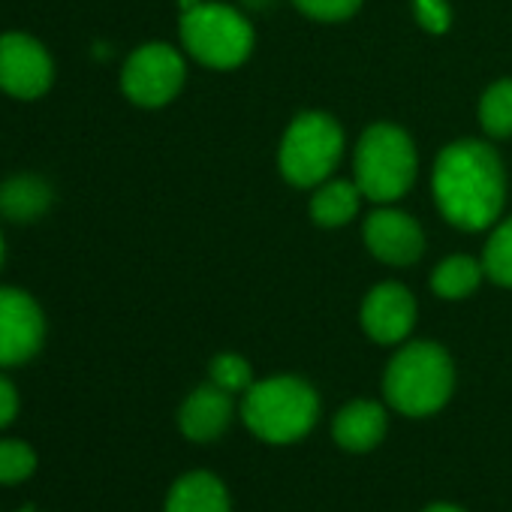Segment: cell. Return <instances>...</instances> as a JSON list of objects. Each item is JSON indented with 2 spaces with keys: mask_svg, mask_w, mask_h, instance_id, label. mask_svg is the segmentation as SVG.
Wrapping results in <instances>:
<instances>
[{
  "mask_svg": "<svg viewBox=\"0 0 512 512\" xmlns=\"http://www.w3.org/2000/svg\"><path fill=\"white\" fill-rule=\"evenodd\" d=\"M503 166L482 142L449 145L434 166V196L443 217L461 229H485L503 208Z\"/></svg>",
  "mask_w": 512,
  "mask_h": 512,
  "instance_id": "1",
  "label": "cell"
},
{
  "mask_svg": "<svg viewBox=\"0 0 512 512\" xmlns=\"http://www.w3.org/2000/svg\"><path fill=\"white\" fill-rule=\"evenodd\" d=\"M244 425L266 443L302 440L320 416L317 392L299 377H272L247 389Z\"/></svg>",
  "mask_w": 512,
  "mask_h": 512,
  "instance_id": "2",
  "label": "cell"
},
{
  "mask_svg": "<svg viewBox=\"0 0 512 512\" xmlns=\"http://www.w3.org/2000/svg\"><path fill=\"white\" fill-rule=\"evenodd\" d=\"M455 386L452 359L437 344H410L386 368L383 392L386 401L404 416L437 413Z\"/></svg>",
  "mask_w": 512,
  "mask_h": 512,
  "instance_id": "3",
  "label": "cell"
},
{
  "mask_svg": "<svg viewBox=\"0 0 512 512\" xmlns=\"http://www.w3.org/2000/svg\"><path fill=\"white\" fill-rule=\"evenodd\" d=\"M416 178V151L395 124H374L356 148V184L374 202H392Z\"/></svg>",
  "mask_w": 512,
  "mask_h": 512,
  "instance_id": "4",
  "label": "cell"
},
{
  "mask_svg": "<svg viewBox=\"0 0 512 512\" xmlns=\"http://www.w3.org/2000/svg\"><path fill=\"white\" fill-rule=\"evenodd\" d=\"M341 151H344V133L329 115L323 112L299 115L290 124L281 145V172L296 187H314L335 172Z\"/></svg>",
  "mask_w": 512,
  "mask_h": 512,
  "instance_id": "5",
  "label": "cell"
},
{
  "mask_svg": "<svg viewBox=\"0 0 512 512\" xmlns=\"http://www.w3.org/2000/svg\"><path fill=\"white\" fill-rule=\"evenodd\" d=\"M181 40L187 52L205 67H238L253 46L250 25L229 7L199 4L181 16Z\"/></svg>",
  "mask_w": 512,
  "mask_h": 512,
  "instance_id": "6",
  "label": "cell"
},
{
  "mask_svg": "<svg viewBox=\"0 0 512 512\" xmlns=\"http://www.w3.org/2000/svg\"><path fill=\"white\" fill-rule=\"evenodd\" d=\"M121 85L136 106H148V109L163 106L184 85V61L175 49L163 43L142 46L130 55Z\"/></svg>",
  "mask_w": 512,
  "mask_h": 512,
  "instance_id": "7",
  "label": "cell"
},
{
  "mask_svg": "<svg viewBox=\"0 0 512 512\" xmlns=\"http://www.w3.org/2000/svg\"><path fill=\"white\" fill-rule=\"evenodd\" d=\"M52 73V58L37 40L25 34L0 37V88L7 94L34 100L49 91Z\"/></svg>",
  "mask_w": 512,
  "mask_h": 512,
  "instance_id": "8",
  "label": "cell"
},
{
  "mask_svg": "<svg viewBox=\"0 0 512 512\" xmlns=\"http://www.w3.org/2000/svg\"><path fill=\"white\" fill-rule=\"evenodd\" d=\"M43 335L40 305L22 290H0V365H22L37 356Z\"/></svg>",
  "mask_w": 512,
  "mask_h": 512,
  "instance_id": "9",
  "label": "cell"
},
{
  "mask_svg": "<svg viewBox=\"0 0 512 512\" xmlns=\"http://www.w3.org/2000/svg\"><path fill=\"white\" fill-rule=\"evenodd\" d=\"M365 241L371 253L392 266H410L425 250V235L404 211H377L365 223Z\"/></svg>",
  "mask_w": 512,
  "mask_h": 512,
  "instance_id": "10",
  "label": "cell"
},
{
  "mask_svg": "<svg viewBox=\"0 0 512 512\" xmlns=\"http://www.w3.org/2000/svg\"><path fill=\"white\" fill-rule=\"evenodd\" d=\"M416 302L401 284H380L362 305V326L377 344H395L410 335Z\"/></svg>",
  "mask_w": 512,
  "mask_h": 512,
  "instance_id": "11",
  "label": "cell"
},
{
  "mask_svg": "<svg viewBox=\"0 0 512 512\" xmlns=\"http://www.w3.org/2000/svg\"><path fill=\"white\" fill-rule=\"evenodd\" d=\"M232 392L220 389L217 383L211 386H199L181 407L178 413V425L184 431V437L196 440V443H208L214 437H220L232 419Z\"/></svg>",
  "mask_w": 512,
  "mask_h": 512,
  "instance_id": "12",
  "label": "cell"
},
{
  "mask_svg": "<svg viewBox=\"0 0 512 512\" xmlns=\"http://www.w3.org/2000/svg\"><path fill=\"white\" fill-rule=\"evenodd\" d=\"M332 434L344 449L368 452L386 434V410L377 401H353L335 416Z\"/></svg>",
  "mask_w": 512,
  "mask_h": 512,
  "instance_id": "13",
  "label": "cell"
},
{
  "mask_svg": "<svg viewBox=\"0 0 512 512\" xmlns=\"http://www.w3.org/2000/svg\"><path fill=\"white\" fill-rule=\"evenodd\" d=\"M166 512H232V509H229L226 485L208 470H193L184 473L169 488Z\"/></svg>",
  "mask_w": 512,
  "mask_h": 512,
  "instance_id": "14",
  "label": "cell"
},
{
  "mask_svg": "<svg viewBox=\"0 0 512 512\" xmlns=\"http://www.w3.org/2000/svg\"><path fill=\"white\" fill-rule=\"evenodd\" d=\"M52 202V190L46 181L34 178V175H22V178H10L4 187H0V214L28 223L34 217H40Z\"/></svg>",
  "mask_w": 512,
  "mask_h": 512,
  "instance_id": "15",
  "label": "cell"
},
{
  "mask_svg": "<svg viewBox=\"0 0 512 512\" xmlns=\"http://www.w3.org/2000/svg\"><path fill=\"white\" fill-rule=\"evenodd\" d=\"M359 184H347V181H332L326 184L314 199H311V217L320 226H344L347 220L356 217L359 211Z\"/></svg>",
  "mask_w": 512,
  "mask_h": 512,
  "instance_id": "16",
  "label": "cell"
},
{
  "mask_svg": "<svg viewBox=\"0 0 512 512\" xmlns=\"http://www.w3.org/2000/svg\"><path fill=\"white\" fill-rule=\"evenodd\" d=\"M482 281V269L470 260V256H452L443 266H437L431 287L443 299H464L470 296Z\"/></svg>",
  "mask_w": 512,
  "mask_h": 512,
  "instance_id": "17",
  "label": "cell"
},
{
  "mask_svg": "<svg viewBox=\"0 0 512 512\" xmlns=\"http://www.w3.org/2000/svg\"><path fill=\"white\" fill-rule=\"evenodd\" d=\"M479 121L485 127V133L503 139L512 133V82H497L485 91L482 103H479Z\"/></svg>",
  "mask_w": 512,
  "mask_h": 512,
  "instance_id": "18",
  "label": "cell"
},
{
  "mask_svg": "<svg viewBox=\"0 0 512 512\" xmlns=\"http://www.w3.org/2000/svg\"><path fill=\"white\" fill-rule=\"evenodd\" d=\"M485 275L500 284V287H512V217L506 223L497 226V232L491 235L488 247H485Z\"/></svg>",
  "mask_w": 512,
  "mask_h": 512,
  "instance_id": "19",
  "label": "cell"
},
{
  "mask_svg": "<svg viewBox=\"0 0 512 512\" xmlns=\"http://www.w3.org/2000/svg\"><path fill=\"white\" fill-rule=\"evenodd\" d=\"M37 470V452L25 440H0V485L25 482Z\"/></svg>",
  "mask_w": 512,
  "mask_h": 512,
  "instance_id": "20",
  "label": "cell"
},
{
  "mask_svg": "<svg viewBox=\"0 0 512 512\" xmlns=\"http://www.w3.org/2000/svg\"><path fill=\"white\" fill-rule=\"evenodd\" d=\"M211 380L226 389V392H241L250 389V365L241 356L223 353L211 362Z\"/></svg>",
  "mask_w": 512,
  "mask_h": 512,
  "instance_id": "21",
  "label": "cell"
},
{
  "mask_svg": "<svg viewBox=\"0 0 512 512\" xmlns=\"http://www.w3.org/2000/svg\"><path fill=\"white\" fill-rule=\"evenodd\" d=\"M362 0H296V7L320 22H341L359 10Z\"/></svg>",
  "mask_w": 512,
  "mask_h": 512,
  "instance_id": "22",
  "label": "cell"
},
{
  "mask_svg": "<svg viewBox=\"0 0 512 512\" xmlns=\"http://www.w3.org/2000/svg\"><path fill=\"white\" fill-rule=\"evenodd\" d=\"M416 19L425 31L443 34L449 28V7L446 0H416Z\"/></svg>",
  "mask_w": 512,
  "mask_h": 512,
  "instance_id": "23",
  "label": "cell"
},
{
  "mask_svg": "<svg viewBox=\"0 0 512 512\" xmlns=\"http://www.w3.org/2000/svg\"><path fill=\"white\" fill-rule=\"evenodd\" d=\"M16 413H19V392L7 377H0V428H7L16 419Z\"/></svg>",
  "mask_w": 512,
  "mask_h": 512,
  "instance_id": "24",
  "label": "cell"
},
{
  "mask_svg": "<svg viewBox=\"0 0 512 512\" xmlns=\"http://www.w3.org/2000/svg\"><path fill=\"white\" fill-rule=\"evenodd\" d=\"M425 512H464V509H458V506H452V503H434V506H428Z\"/></svg>",
  "mask_w": 512,
  "mask_h": 512,
  "instance_id": "25",
  "label": "cell"
},
{
  "mask_svg": "<svg viewBox=\"0 0 512 512\" xmlns=\"http://www.w3.org/2000/svg\"><path fill=\"white\" fill-rule=\"evenodd\" d=\"M0 260H4V241H0Z\"/></svg>",
  "mask_w": 512,
  "mask_h": 512,
  "instance_id": "26",
  "label": "cell"
},
{
  "mask_svg": "<svg viewBox=\"0 0 512 512\" xmlns=\"http://www.w3.org/2000/svg\"><path fill=\"white\" fill-rule=\"evenodd\" d=\"M22 512H37V509H22Z\"/></svg>",
  "mask_w": 512,
  "mask_h": 512,
  "instance_id": "27",
  "label": "cell"
}]
</instances>
